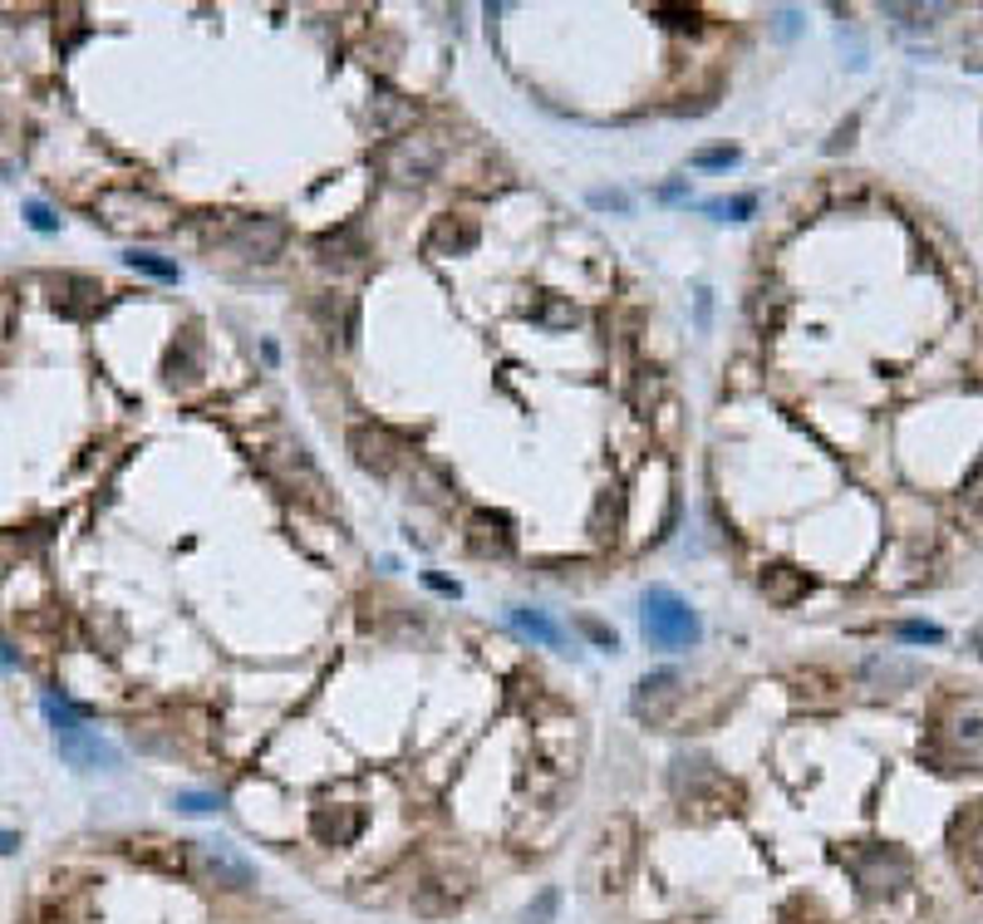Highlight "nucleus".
<instances>
[{"mask_svg": "<svg viewBox=\"0 0 983 924\" xmlns=\"http://www.w3.org/2000/svg\"><path fill=\"white\" fill-rule=\"evenodd\" d=\"M124 851H128V861L148 865V871H162V875H188V871H192V851H188V841H168V836H144V841H128Z\"/></svg>", "mask_w": 983, "mask_h": 924, "instance_id": "16", "label": "nucleus"}, {"mask_svg": "<svg viewBox=\"0 0 983 924\" xmlns=\"http://www.w3.org/2000/svg\"><path fill=\"white\" fill-rule=\"evenodd\" d=\"M846 871L850 880L860 885V895L866 900H885L895 895V890L910 885L915 875V861L900 851V846H856V851H846Z\"/></svg>", "mask_w": 983, "mask_h": 924, "instance_id": "5", "label": "nucleus"}, {"mask_svg": "<svg viewBox=\"0 0 983 924\" xmlns=\"http://www.w3.org/2000/svg\"><path fill=\"white\" fill-rule=\"evenodd\" d=\"M45 718H50V728H54V747H60V757L70 767H84V773H94V767H118V753H114V743H104L94 728H84L80 723V713L70 708L64 699H54V693H45Z\"/></svg>", "mask_w": 983, "mask_h": 924, "instance_id": "4", "label": "nucleus"}, {"mask_svg": "<svg viewBox=\"0 0 983 924\" xmlns=\"http://www.w3.org/2000/svg\"><path fill=\"white\" fill-rule=\"evenodd\" d=\"M364 831V811L359 807H315L310 811V836L320 846H349Z\"/></svg>", "mask_w": 983, "mask_h": 924, "instance_id": "19", "label": "nucleus"}, {"mask_svg": "<svg viewBox=\"0 0 983 924\" xmlns=\"http://www.w3.org/2000/svg\"><path fill=\"white\" fill-rule=\"evenodd\" d=\"M15 664H20V649H10L6 640H0V674H10Z\"/></svg>", "mask_w": 983, "mask_h": 924, "instance_id": "43", "label": "nucleus"}, {"mask_svg": "<svg viewBox=\"0 0 983 924\" xmlns=\"http://www.w3.org/2000/svg\"><path fill=\"white\" fill-rule=\"evenodd\" d=\"M98 305H104V285H98L94 276H80V271L54 276V311H60V315L84 321V315H94Z\"/></svg>", "mask_w": 983, "mask_h": 924, "instance_id": "18", "label": "nucleus"}, {"mask_svg": "<svg viewBox=\"0 0 983 924\" xmlns=\"http://www.w3.org/2000/svg\"><path fill=\"white\" fill-rule=\"evenodd\" d=\"M511 624H517L521 634H527V640H537V644H546V649H561L566 644V630L556 620H546L541 610H527V605H517V610H511Z\"/></svg>", "mask_w": 983, "mask_h": 924, "instance_id": "24", "label": "nucleus"}, {"mask_svg": "<svg viewBox=\"0 0 983 924\" xmlns=\"http://www.w3.org/2000/svg\"><path fill=\"white\" fill-rule=\"evenodd\" d=\"M969 644H974V649H979V659H983V624L974 630V640H969Z\"/></svg>", "mask_w": 983, "mask_h": 924, "instance_id": "46", "label": "nucleus"}, {"mask_svg": "<svg viewBox=\"0 0 983 924\" xmlns=\"http://www.w3.org/2000/svg\"><path fill=\"white\" fill-rule=\"evenodd\" d=\"M782 924H832V920H826L816 905H806V900H792V905L782 910Z\"/></svg>", "mask_w": 983, "mask_h": 924, "instance_id": "31", "label": "nucleus"}, {"mask_svg": "<svg viewBox=\"0 0 983 924\" xmlns=\"http://www.w3.org/2000/svg\"><path fill=\"white\" fill-rule=\"evenodd\" d=\"M679 703H684V679L674 674V669H654V674H644L635 693H630V708H635V718H644V723H664Z\"/></svg>", "mask_w": 983, "mask_h": 924, "instance_id": "11", "label": "nucleus"}, {"mask_svg": "<svg viewBox=\"0 0 983 924\" xmlns=\"http://www.w3.org/2000/svg\"><path fill=\"white\" fill-rule=\"evenodd\" d=\"M541 325H575V305H561V301H546L537 311Z\"/></svg>", "mask_w": 983, "mask_h": 924, "instance_id": "37", "label": "nucleus"}, {"mask_svg": "<svg viewBox=\"0 0 983 924\" xmlns=\"http://www.w3.org/2000/svg\"><path fill=\"white\" fill-rule=\"evenodd\" d=\"M758 590L768 596L772 605H796L812 590V576L806 570H796V566H786V560H778V566H762V576H758Z\"/></svg>", "mask_w": 983, "mask_h": 924, "instance_id": "21", "label": "nucleus"}, {"mask_svg": "<svg viewBox=\"0 0 983 924\" xmlns=\"http://www.w3.org/2000/svg\"><path fill=\"white\" fill-rule=\"evenodd\" d=\"M98 212H104L114 227L162 231V227H168V217H172V207L158 202V197H148V192H134V187H124V192H104V197H98Z\"/></svg>", "mask_w": 983, "mask_h": 924, "instance_id": "10", "label": "nucleus"}, {"mask_svg": "<svg viewBox=\"0 0 983 924\" xmlns=\"http://www.w3.org/2000/svg\"><path fill=\"white\" fill-rule=\"evenodd\" d=\"M664 403V374L659 369H640L635 379V409L640 413H654Z\"/></svg>", "mask_w": 983, "mask_h": 924, "instance_id": "28", "label": "nucleus"}, {"mask_svg": "<svg viewBox=\"0 0 983 924\" xmlns=\"http://www.w3.org/2000/svg\"><path fill=\"white\" fill-rule=\"evenodd\" d=\"M782 311H786L782 285H758V291H752V321H758V325L778 329V325H782Z\"/></svg>", "mask_w": 983, "mask_h": 924, "instance_id": "27", "label": "nucleus"}, {"mask_svg": "<svg viewBox=\"0 0 983 924\" xmlns=\"http://www.w3.org/2000/svg\"><path fill=\"white\" fill-rule=\"evenodd\" d=\"M197 871H202L207 885L216 890H251L256 885V871H251V861L242 851H232L226 841H212L202 846V855H197Z\"/></svg>", "mask_w": 983, "mask_h": 924, "instance_id": "14", "label": "nucleus"}, {"mask_svg": "<svg viewBox=\"0 0 983 924\" xmlns=\"http://www.w3.org/2000/svg\"><path fill=\"white\" fill-rule=\"evenodd\" d=\"M964 507L969 512H983V462L974 472H969V482H964Z\"/></svg>", "mask_w": 983, "mask_h": 924, "instance_id": "40", "label": "nucleus"}, {"mask_svg": "<svg viewBox=\"0 0 983 924\" xmlns=\"http://www.w3.org/2000/svg\"><path fill=\"white\" fill-rule=\"evenodd\" d=\"M900 640H910V644H939L944 640V630H939V624H900Z\"/></svg>", "mask_w": 983, "mask_h": 924, "instance_id": "34", "label": "nucleus"}, {"mask_svg": "<svg viewBox=\"0 0 983 924\" xmlns=\"http://www.w3.org/2000/svg\"><path fill=\"white\" fill-rule=\"evenodd\" d=\"M25 222L35 231H60V217H54L45 202H25Z\"/></svg>", "mask_w": 983, "mask_h": 924, "instance_id": "39", "label": "nucleus"}, {"mask_svg": "<svg viewBox=\"0 0 983 924\" xmlns=\"http://www.w3.org/2000/svg\"><path fill=\"white\" fill-rule=\"evenodd\" d=\"M349 458L369 477H393L403 468V458H409V443L384 423H355L349 428Z\"/></svg>", "mask_w": 983, "mask_h": 924, "instance_id": "8", "label": "nucleus"}, {"mask_svg": "<svg viewBox=\"0 0 983 924\" xmlns=\"http://www.w3.org/2000/svg\"><path fill=\"white\" fill-rule=\"evenodd\" d=\"M659 15H664V25H674V30H698V10H684V6H659Z\"/></svg>", "mask_w": 983, "mask_h": 924, "instance_id": "36", "label": "nucleus"}, {"mask_svg": "<svg viewBox=\"0 0 983 924\" xmlns=\"http://www.w3.org/2000/svg\"><path fill=\"white\" fill-rule=\"evenodd\" d=\"M447 492H453V477H447L443 468H433V462H419V472H413V497L433 502V507H443Z\"/></svg>", "mask_w": 983, "mask_h": 924, "instance_id": "25", "label": "nucleus"}, {"mask_svg": "<svg viewBox=\"0 0 983 924\" xmlns=\"http://www.w3.org/2000/svg\"><path fill=\"white\" fill-rule=\"evenodd\" d=\"M124 261H128V266H134V271H144V276H152V281H178V276H182V271L172 266V261L152 256V251H128Z\"/></svg>", "mask_w": 983, "mask_h": 924, "instance_id": "29", "label": "nucleus"}, {"mask_svg": "<svg viewBox=\"0 0 983 924\" xmlns=\"http://www.w3.org/2000/svg\"><path fill=\"white\" fill-rule=\"evenodd\" d=\"M429 586L443 590V596H457V586H453V580H443V576H429Z\"/></svg>", "mask_w": 983, "mask_h": 924, "instance_id": "44", "label": "nucleus"}, {"mask_svg": "<svg viewBox=\"0 0 983 924\" xmlns=\"http://www.w3.org/2000/svg\"><path fill=\"white\" fill-rule=\"evenodd\" d=\"M590 532H595V542H605V546L620 542V532H625V497H620L615 487L595 502V512H590Z\"/></svg>", "mask_w": 983, "mask_h": 924, "instance_id": "23", "label": "nucleus"}, {"mask_svg": "<svg viewBox=\"0 0 983 924\" xmlns=\"http://www.w3.org/2000/svg\"><path fill=\"white\" fill-rule=\"evenodd\" d=\"M738 158H742L738 148H698L688 162H694V168H733Z\"/></svg>", "mask_w": 983, "mask_h": 924, "instance_id": "30", "label": "nucleus"}, {"mask_svg": "<svg viewBox=\"0 0 983 924\" xmlns=\"http://www.w3.org/2000/svg\"><path fill=\"white\" fill-rule=\"evenodd\" d=\"M315 256H320L325 266H355V261L369 256V246H364V237H359V227H335L315 241Z\"/></svg>", "mask_w": 983, "mask_h": 924, "instance_id": "22", "label": "nucleus"}, {"mask_svg": "<svg viewBox=\"0 0 983 924\" xmlns=\"http://www.w3.org/2000/svg\"><path fill=\"white\" fill-rule=\"evenodd\" d=\"M635 821L630 817H610L605 827L595 831L590 841V855H585V885L595 895H620L635 875Z\"/></svg>", "mask_w": 983, "mask_h": 924, "instance_id": "1", "label": "nucleus"}, {"mask_svg": "<svg viewBox=\"0 0 983 924\" xmlns=\"http://www.w3.org/2000/svg\"><path fill=\"white\" fill-rule=\"evenodd\" d=\"M162 369H168V384H192L197 369H202V365H197V339L182 335L178 345L168 349V365H162Z\"/></svg>", "mask_w": 983, "mask_h": 924, "instance_id": "26", "label": "nucleus"}, {"mask_svg": "<svg viewBox=\"0 0 983 924\" xmlns=\"http://www.w3.org/2000/svg\"><path fill=\"white\" fill-rule=\"evenodd\" d=\"M477 241H483V227H477V217H463V212H443L438 222L429 227L433 256H473Z\"/></svg>", "mask_w": 983, "mask_h": 924, "instance_id": "17", "label": "nucleus"}, {"mask_svg": "<svg viewBox=\"0 0 983 924\" xmlns=\"http://www.w3.org/2000/svg\"><path fill=\"white\" fill-rule=\"evenodd\" d=\"M949 846H954V865L974 890H983V801L964 807L949 827Z\"/></svg>", "mask_w": 983, "mask_h": 924, "instance_id": "12", "label": "nucleus"}, {"mask_svg": "<svg viewBox=\"0 0 983 924\" xmlns=\"http://www.w3.org/2000/svg\"><path fill=\"white\" fill-rule=\"evenodd\" d=\"M575 630H581L585 640H595L600 649H615V630H610V624H600V620H590V615H581V620H575Z\"/></svg>", "mask_w": 983, "mask_h": 924, "instance_id": "33", "label": "nucleus"}, {"mask_svg": "<svg viewBox=\"0 0 983 924\" xmlns=\"http://www.w3.org/2000/svg\"><path fill=\"white\" fill-rule=\"evenodd\" d=\"M467 552L483 560H507L517 552V532H511V516L501 512H473L467 516Z\"/></svg>", "mask_w": 983, "mask_h": 924, "instance_id": "15", "label": "nucleus"}, {"mask_svg": "<svg viewBox=\"0 0 983 924\" xmlns=\"http://www.w3.org/2000/svg\"><path fill=\"white\" fill-rule=\"evenodd\" d=\"M286 241H290V227L281 222V217H266V212H256V217H236L232 227H226V237H222V246L226 251H236L242 261H276L281 251H286Z\"/></svg>", "mask_w": 983, "mask_h": 924, "instance_id": "9", "label": "nucleus"}, {"mask_svg": "<svg viewBox=\"0 0 983 924\" xmlns=\"http://www.w3.org/2000/svg\"><path fill=\"white\" fill-rule=\"evenodd\" d=\"M556 915V890H541V900L527 910V924H551Z\"/></svg>", "mask_w": 983, "mask_h": 924, "instance_id": "41", "label": "nucleus"}, {"mask_svg": "<svg viewBox=\"0 0 983 924\" xmlns=\"http://www.w3.org/2000/svg\"><path fill=\"white\" fill-rule=\"evenodd\" d=\"M674 791H679L684 811L688 807H708L714 811H728V797H733V783L718 773V763L708 757H674Z\"/></svg>", "mask_w": 983, "mask_h": 924, "instance_id": "7", "label": "nucleus"}, {"mask_svg": "<svg viewBox=\"0 0 983 924\" xmlns=\"http://www.w3.org/2000/svg\"><path fill=\"white\" fill-rule=\"evenodd\" d=\"M467 895H473V885H467L463 871H433L413 885V910H419L423 920H443V915H453Z\"/></svg>", "mask_w": 983, "mask_h": 924, "instance_id": "13", "label": "nucleus"}, {"mask_svg": "<svg viewBox=\"0 0 983 924\" xmlns=\"http://www.w3.org/2000/svg\"><path fill=\"white\" fill-rule=\"evenodd\" d=\"M640 630L654 649H694L704 640V624H698L694 605L674 596L669 586H649L640 596Z\"/></svg>", "mask_w": 983, "mask_h": 924, "instance_id": "3", "label": "nucleus"}, {"mask_svg": "<svg viewBox=\"0 0 983 924\" xmlns=\"http://www.w3.org/2000/svg\"><path fill=\"white\" fill-rule=\"evenodd\" d=\"M413 118H419L413 98H403V94H393V90H379L374 104H369V124H374V134H384V138L413 134Z\"/></svg>", "mask_w": 983, "mask_h": 924, "instance_id": "20", "label": "nucleus"}, {"mask_svg": "<svg viewBox=\"0 0 983 924\" xmlns=\"http://www.w3.org/2000/svg\"><path fill=\"white\" fill-rule=\"evenodd\" d=\"M15 846H20L15 836H10V831H0V855H10V851H15Z\"/></svg>", "mask_w": 983, "mask_h": 924, "instance_id": "45", "label": "nucleus"}, {"mask_svg": "<svg viewBox=\"0 0 983 924\" xmlns=\"http://www.w3.org/2000/svg\"><path fill=\"white\" fill-rule=\"evenodd\" d=\"M443 158H447V138L438 128H413V134L389 138L384 148H379V172H384L393 187H423L438 178Z\"/></svg>", "mask_w": 983, "mask_h": 924, "instance_id": "2", "label": "nucleus"}, {"mask_svg": "<svg viewBox=\"0 0 983 924\" xmlns=\"http://www.w3.org/2000/svg\"><path fill=\"white\" fill-rule=\"evenodd\" d=\"M172 807H178V811H192V817H202V811H212V807H216V797H207V791H178V797H172Z\"/></svg>", "mask_w": 983, "mask_h": 924, "instance_id": "35", "label": "nucleus"}, {"mask_svg": "<svg viewBox=\"0 0 983 924\" xmlns=\"http://www.w3.org/2000/svg\"><path fill=\"white\" fill-rule=\"evenodd\" d=\"M590 207H600V212H605V207H610V212H625L630 197L625 192H590Z\"/></svg>", "mask_w": 983, "mask_h": 924, "instance_id": "42", "label": "nucleus"}, {"mask_svg": "<svg viewBox=\"0 0 983 924\" xmlns=\"http://www.w3.org/2000/svg\"><path fill=\"white\" fill-rule=\"evenodd\" d=\"M866 679H876V684H905V679H915V669H905V664H866Z\"/></svg>", "mask_w": 983, "mask_h": 924, "instance_id": "32", "label": "nucleus"}, {"mask_svg": "<svg viewBox=\"0 0 983 924\" xmlns=\"http://www.w3.org/2000/svg\"><path fill=\"white\" fill-rule=\"evenodd\" d=\"M752 207H758V197H728V202H708V212H728L733 222H742V217H752Z\"/></svg>", "mask_w": 983, "mask_h": 924, "instance_id": "38", "label": "nucleus"}, {"mask_svg": "<svg viewBox=\"0 0 983 924\" xmlns=\"http://www.w3.org/2000/svg\"><path fill=\"white\" fill-rule=\"evenodd\" d=\"M939 757L954 767H983V703H954L939 718Z\"/></svg>", "mask_w": 983, "mask_h": 924, "instance_id": "6", "label": "nucleus"}]
</instances>
